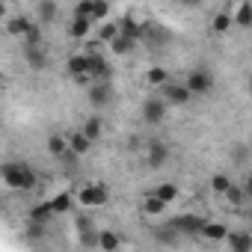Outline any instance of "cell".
<instances>
[{"label": "cell", "instance_id": "obj_10", "mask_svg": "<svg viewBox=\"0 0 252 252\" xmlns=\"http://www.w3.org/2000/svg\"><path fill=\"white\" fill-rule=\"evenodd\" d=\"M36 27H39V24H36L30 15H12V18L6 21V33H9V36H15V39H21V42H24Z\"/></svg>", "mask_w": 252, "mask_h": 252}, {"label": "cell", "instance_id": "obj_21", "mask_svg": "<svg viewBox=\"0 0 252 252\" xmlns=\"http://www.w3.org/2000/svg\"><path fill=\"white\" fill-rule=\"evenodd\" d=\"M231 15H234V24L237 27H243V30L252 27V3H246V0H237V9Z\"/></svg>", "mask_w": 252, "mask_h": 252}, {"label": "cell", "instance_id": "obj_17", "mask_svg": "<svg viewBox=\"0 0 252 252\" xmlns=\"http://www.w3.org/2000/svg\"><path fill=\"white\" fill-rule=\"evenodd\" d=\"M68 152H71L68 137H63V134H51V137H48V155H51V158L60 160V158H65Z\"/></svg>", "mask_w": 252, "mask_h": 252}, {"label": "cell", "instance_id": "obj_24", "mask_svg": "<svg viewBox=\"0 0 252 252\" xmlns=\"http://www.w3.org/2000/svg\"><path fill=\"white\" fill-rule=\"evenodd\" d=\"M119 33H122L119 21H101V27H98V33H95V39H101L104 45H110V42H113Z\"/></svg>", "mask_w": 252, "mask_h": 252}, {"label": "cell", "instance_id": "obj_3", "mask_svg": "<svg viewBox=\"0 0 252 252\" xmlns=\"http://www.w3.org/2000/svg\"><path fill=\"white\" fill-rule=\"evenodd\" d=\"M77 205H83V208H101V205H107V187L98 184V181L80 187V193H77Z\"/></svg>", "mask_w": 252, "mask_h": 252}, {"label": "cell", "instance_id": "obj_32", "mask_svg": "<svg viewBox=\"0 0 252 252\" xmlns=\"http://www.w3.org/2000/svg\"><path fill=\"white\" fill-rule=\"evenodd\" d=\"M107 18H110V3H107V0H92V21L101 24Z\"/></svg>", "mask_w": 252, "mask_h": 252}, {"label": "cell", "instance_id": "obj_18", "mask_svg": "<svg viewBox=\"0 0 252 252\" xmlns=\"http://www.w3.org/2000/svg\"><path fill=\"white\" fill-rule=\"evenodd\" d=\"M134 48H137V39H134V36H125V33H119V36L110 42V51H113L116 57H128Z\"/></svg>", "mask_w": 252, "mask_h": 252}, {"label": "cell", "instance_id": "obj_34", "mask_svg": "<svg viewBox=\"0 0 252 252\" xmlns=\"http://www.w3.org/2000/svg\"><path fill=\"white\" fill-rule=\"evenodd\" d=\"M74 18H92V0H80V3L71 9Z\"/></svg>", "mask_w": 252, "mask_h": 252}, {"label": "cell", "instance_id": "obj_6", "mask_svg": "<svg viewBox=\"0 0 252 252\" xmlns=\"http://www.w3.org/2000/svg\"><path fill=\"white\" fill-rule=\"evenodd\" d=\"M65 71L77 80V83H92V77H89V54H71L68 57V63H65Z\"/></svg>", "mask_w": 252, "mask_h": 252}, {"label": "cell", "instance_id": "obj_23", "mask_svg": "<svg viewBox=\"0 0 252 252\" xmlns=\"http://www.w3.org/2000/svg\"><path fill=\"white\" fill-rule=\"evenodd\" d=\"M146 83H149V86H155V89H160V86H166V83H169V71H166L163 65H152V68L146 71Z\"/></svg>", "mask_w": 252, "mask_h": 252}, {"label": "cell", "instance_id": "obj_4", "mask_svg": "<svg viewBox=\"0 0 252 252\" xmlns=\"http://www.w3.org/2000/svg\"><path fill=\"white\" fill-rule=\"evenodd\" d=\"M160 95L169 101V107H184V104L193 101L190 86H187V83H175V80H169L166 86H160Z\"/></svg>", "mask_w": 252, "mask_h": 252}, {"label": "cell", "instance_id": "obj_29", "mask_svg": "<svg viewBox=\"0 0 252 252\" xmlns=\"http://www.w3.org/2000/svg\"><path fill=\"white\" fill-rule=\"evenodd\" d=\"M208 184H211V190H214V193H217V196H222V193H225V190H228V187H231V178H228V175H225V172H214V175H211V181H208Z\"/></svg>", "mask_w": 252, "mask_h": 252}, {"label": "cell", "instance_id": "obj_22", "mask_svg": "<svg viewBox=\"0 0 252 252\" xmlns=\"http://www.w3.org/2000/svg\"><path fill=\"white\" fill-rule=\"evenodd\" d=\"M231 24H234V15H231V12H217V15H214V21H211V33L225 36V33L231 30Z\"/></svg>", "mask_w": 252, "mask_h": 252}, {"label": "cell", "instance_id": "obj_13", "mask_svg": "<svg viewBox=\"0 0 252 252\" xmlns=\"http://www.w3.org/2000/svg\"><path fill=\"white\" fill-rule=\"evenodd\" d=\"M205 222H208V220L190 214V217H178V220H172V228H178V231H184V234H202Z\"/></svg>", "mask_w": 252, "mask_h": 252}, {"label": "cell", "instance_id": "obj_36", "mask_svg": "<svg viewBox=\"0 0 252 252\" xmlns=\"http://www.w3.org/2000/svg\"><path fill=\"white\" fill-rule=\"evenodd\" d=\"M231 155H234V158H231L234 163H243V160H246V149H243V146H240V149H234Z\"/></svg>", "mask_w": 252, "mask_h": 252}, {"label": "cell", "instance_id": "obj_30", "mask_svg": "<svg viewBox=\"0 0 252 252\" xmlns=\"http://www.w3.org/2000/svg\"><path fill=\"white\" fill-rule=\"evenodd\" d=\"M155 193H158V196H160L166 205H172V202L178 199V187H175L172 181H163V184H158V187H155Z\"/></svg>", "mask_w": 252, "mask_h": 252}, {"label": "cell", "instance_id": "obj_38", "mask_svg": "<svg viewBox=\"0 0 252 252\" xmlns=\"http://www.w3.org/2000/svg\"><path fill=\"white\" fill-rule=\"evenodd\" d=\"M243 187H246V196H249V202H252V175L243 181Z\"/></svg>", "mask_w": 252, "mask_h": 252}, {"label": "cell", "instance_id": "obj_11", "mask_svg": "<svg viewBox=\"0 0 252 252\" xmlns=\"http://www.w3.org/2000/svg\"><path fill=\"white\" fill-rule=\"evenodd\" d=\"M89 77H92V83L113 77V68H110V63H107L101 54H89Z\"/></svg>", "mask_w": 252, "mask_h": 252}, {"label": "cell", "instance_id": "obj_2", "mask_svg": "<svg viewBox=\"0 0 252 252\" xmlns=\"http://www.w3.org/2000/svg\"><path fill=\"white\" fill-rule=\"evenodd\" d=\"M166 113H169V101L163 95H155V98L143 101V122L152 125V128H158V125L166 122Z\"/></svg>", "mask_w": 252, "mask_h": 252}, {"label": "cell", "instance_id": "obj_40", "mask_svg": "<svg viewBox=\"0 0 252 252\" xmlns=\"http://www.w3.org/2000/svg\"><path fill=\"white\" fill-rule=\"evenodd\" d=\"M246 3H252V0H246Z\"/></svg>", "mask_w": 252, "mask_h": 252}, {"label": "cell", "instance_id": "obj_25", "mask_svg": "<svg viewBox=\"0 0 252 252\" xmlns=\"http://www.w3.org/2000/svg\"><path fill=\"white\" fill-rule=\"evenodd\" d=\"M54 214H57V211H54V202H42V205H36V208L30 211V220L39 222V225H48V220H51Z\"/></svg>", "mask_w": 252, "mask_h": 252}, {"label": "cell", "instance_id": "obj_39", "mask_svg": "<svg viewBox=\"0 0 252 252\" xmlns=\"http://www.w3.org/2000/svg\"><path fill=\"white\" fill-rule=\"evenodd\" d=\"M249 95H252V80H249Z\"/></svg>", "mask_w": 252, "mask_h": 252}, {"label": "cell", "instance_id": "obj_37", "mask_svg": "<svg viewBox=\"0 0 252 252\" xmlns=\"http://www.w3.org/2000/svg\"><path fill=\"white\" fill-rule=\"evenodd\" d=\"M178 3H181V6H190V9H199L205 0H178Z\"/></svg>", "mask_w": 252, "mask_h": 252}, {"label": "cell", "instance_id": "obj_12", "mask_svg": "<svg viewBox=\"0 0 252 252\" xmlns=\"http://www.w3.org/2000/svg\"><path fill=\"white\" fill-rule=\"evenodd\" d=\"M166 208H169V205H166L155 190L143 196V214H146V217H163V214H166Z\"/></svg>", "mask_w": 252, "mask_h": 252}, {"label": "cell", "instance_id": "obj_19", "mask_svg": "<svg viewBox=\"0 0 252 252\" xmlns=\"http://www.w3.org/2000/svg\"><path fill=\"white\" fill-rule=\"evenodd\" d=\"M92 143H95V140H89L83 131H74V134H68V146H71V152H74L77 158H83V155L92 149Z\"/></svg>", "mask_w": 252, "mask_h": 252}, {"label": "cell", "instance_id": "obj_16", "mask_svg": "<svg viewBox=\"0 0 252 252\" xmlns=\"http://www.w3.org/2000/svg\"><path fill=\"white\" fill-rule=\"evenodd\" d=\"M225 243L231 246V249H237V252H249L252 249V228L246 231H228V237H225Z\"/></svg>", "mask_w": 252, "mask_h": 252}, {"label": "cell", "instance_id": "obj_35", "mask_svg": "<svg viewBox=\"0 0 252 252\" xmlns=\"http://www.w3.org/2000/svg\"><path fill=\"white\" fill-rule=\"evenodd\" d=\"M80 243L83 246H98V231H89V228L80 231Z\"/></svg>", "mask_w": 252, "mask_h": 252}, {"label": "cell", "instance_id": "obj_7", "mask_svg": "<svg viewBox=\"0 0 252 252\" xmlns=\"http://www.w3.org/2000/svg\"><path fill=\"white\" fill-rule=\"evenodd\" d=\"M24 63L33 71H45L51 65V54H48L45 45H24Z\"/></svg>", "mask_w": 252, "mask_h": 252}, {"label": "cell", "instance_id": "obj_14", "mask_svg": "<svg viewBox=\"0 0 252 252\" xmlns=\"http://www.w3.org/2000/svg\"><path fill=\"white\" fill-rule=\"evenodd\" d=\"M92 27H95L92 18H74V15H71V21H68V36H71V39H89Z\"/></svg>", "mask_w": 252, "mask_h": 252}, {"label": "cell", "instance_id": "obj_26", "mask_svg": "<svg viewBox=\"0 0 252 252\" xmlns=\"http://www.w3.org/2000/svg\"><path fill=\"white\" fill-rule=\"evenodd\" d=\"M36 15H39V21H42V24H51V21H57V3H54V0H39Z\"/></svg>", "mask_w": 252, "mask_h": 252}, {"label": "cell", "instance_id": "obj_33", "mask_svg": "<svg viewBox=\"0 0 252 252\" xmlns=\"http://www.w3.org/2000/svg\"><path fill=\"white\" fill-rule=\"evenodd\" d=\"M54 202V211L57 214H68L71 211V193H60L57 199H51Z\"/></svg>", "mask_w": 252, "mask_h": 252}, {"label": "cell", "instance_id": "obj_27", "mask_svg": "<svg viewBox=\"0 0 252 252\" xmlns=\"http://www.w3.org/2000/svg\"><path fill=\"white\" fill-rule=\"evenodd\" d=\"M119 27H122V33H125V36H134L137 42H140V39H143V33H146V30L137 24V18H134V15H125V18L119 21Z\"/></svg>", "mask_w": 252, "mask_h": 252}, {"label": "cell", "instance_id": "obj_20", "mask_svg": "<svg viewBox=\"0 0 252 252\" xmlns=\"http://www.w3.org/2000/svg\"><path fill=\"white\" fill-rule=\"evenodd\" d=\"M228 225L225 222H205V228H202V237L205 240H214V243H220V240H225L228 237Z\"/></svg>", "mask_w": 252, "mask_h": 252}, {"label": "cell", "instance_id": "obj_15", "mask_svg": "<svg viewBox=\"0 0 252 252\" xmlns=\"http://www.w3.org/2000/svg\"><path fill=\"white\" fill-rule=\"evenodd\" d=\"M222 199H225V202H228V208H234V211H237V208H243V205L249 202L246 187H243V184H234V181H231V187L222 193Z\"/></svg>", "mask_w": 252, "mask_h": 252}, {"label": "cell", "instance_id": "obj_28", "mask_svg": "<svg viewBox=\"0 0 252 252\" xmlns=\"http://www.w3.org/2000/svg\"><path fill=\"white\" fill-rule=\"evenodd\" d=\"M89 140H101V134H104V122L98 119V116H89L86 122H83V128H80Z\"/></svg>", "mask_w": 252, "mask_h": 252}, {"label": "cell", "instance_id": "obj_9", "mask_svg": "<svg viewBox=\"0 0 252 252\" xmlns=\"http://www.w3.org/2000/svg\"><path fill=\"white\" fill-rule=\"evenodd\" d=\"M169 146L166 143H160V140H152L149 143V149H146V163L152 166V169H163L166 163H169Z\"/></svg>", "mask_w": 252, "mask_h": 252}, {"label": "cell", "instance_id": "obj_1", "mask_svg": "<svg viewBox=\"0 0 252 252\" xmlns=\"http://www.w3.org/2000/svg\"><path fill=\"white\" fill-rule=\"evenodd\" d=\"M0 178H3V184L9 187V190H18V193H27V190H33L36 187V169L30 166V163H24V160H6L3 163V169H0Z\"/></svg>", "mask_w": 252, "mask_h": 252}, {"label": "cell", "instance_id": "obj_8", "mask_svg": "<svg viewBox=\"0 0 252 252\" xmlns=\"http://www.w3.org/2000/svg\"><path fill=\"white\" fill-rule=\"evenodd\" d=\"M187 86H190V92L193 95H208L211 89H214V77H211V71L208 68H193L190 74H187V80H184Z\"/></svg>", "mask_w": 252, "mask_h": 252}, {"label": "cell", "instance_id": "obj_5", "mask_svg": "<svg viewBox=\"0 0 252 252\" xmlns=\"http://www.w3.org/2000/svg\"><path fill=\"white\" fill-rule=\"evenodd\" d=\"M86 98H89V104H92L95 110L107 107V104L113 101V86H110V80H95V83H89V86H86Z\"/></svg>", "mask_w": 252, "mask_h": 252}, {"label": "cell", "instance_id": "obj_31", "mask_svg": "<svg viewBox=\"0 0 252 252\" xmlns=\"http://www.w3.org/2000/svg\"><path fill=\"white\" fill-rule=\"evenodd\" d=\"M122 246V240H119V234L116 231H98V249H119Z\"/></svg>", "mask_w": 252, "mask_h": 252}]
</instances>
